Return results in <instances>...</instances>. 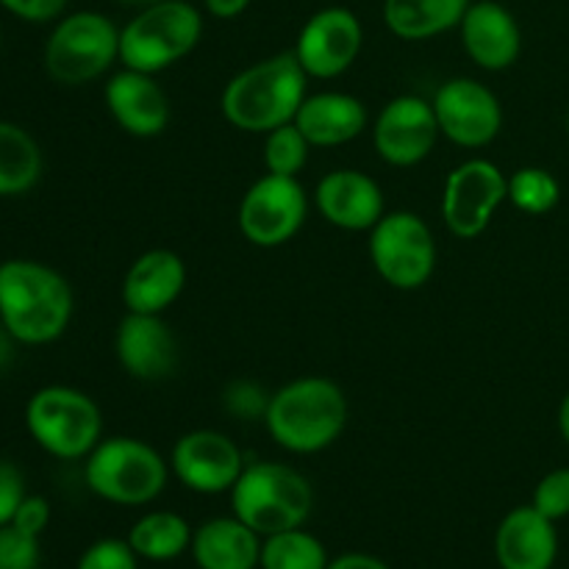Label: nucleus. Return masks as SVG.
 Instances as JSON below:
<instances>
[{
  "label": "nucleus",
  "instance_id": "26",
  "mask_svg": "<svg viewBox=\"0 0 569 569\" xmlns=\"http://www.w3.org/2000/svg\"><path fill=\"white\" fill-rule=\"evenodd\" d=\"M192 528L176 511H150L128 531V545L144 561H172L192 548Z\"/></svg>",
  "mask_w": 569,
  "mask_h": 569
},
{
  "label": "nucleus",
  "instance_id": "16",
  "mask_svg": "<svg viewBox=\"0 0 569 569\" xmlns=\"http://www.w3.org/2000/svg\"><path fill=\"white\" fill-rule=\"evenodd\" d=\"M117 361L137 381H164L178 367V339L161 315L122 317L114 337Z\"/></svg>",
  "mask_w": 569,
  "mask_h": 569
},
{
  "label": "nucleus",
  "instance_id": "6",
  "mask_svg": "<svg viewBox=\"0 0 569 569\" xmlns=\"http://www.w3.org/2000/svg\"><path fill=\"white\" fill-rule=\"evenodd\" d=\"M203 37V17L189 0H161L139 9L126 28H120V61L126 70L156 72L187 59Z\"/></svg>",
  "mask_w": 569,
  "mask_h": 569
},
{
  "label": "nucleus",
  "instance_id": "5",
  "mask_svg": "<svg viewBox=\"0 0 569 569\" xmlns=\"http://www.w3.org/2000/svg\"><path fill=\"white\" fill-rule=\"evenodd\" d=\"M170 465L137 437L100 439L87 456L83 481L94 498L114 506H148L164 492Z\"/></svg>",
  "mask_w": 569,
  "mask_h": 569
},
{
  "label": "nucleus",
  "instance_id": "36",
  "mask_svg": "<svg viewBox=\"0 0 569 569\" xmlns=\"http://www.w3.org/2000/svg\"><path fill=\"white\" fill-rule=\"evenodd\" d=\"M0 6L26 22H50L64 14L67 0H0Z\"/></svg>",
  "mask_w": 569,
  "mask_h": 569
},
{
  "label": "nucleus",
  "instance_id": "2",
  "mask_svg": "<svg viewBox=\"0 0 569 569\" xmlns=\"http://www.w3.org/2000/svg\"><path fill=\"white\" fill-rule=\"evenodd\" d=\"M350 406L331 378H295L270 395L264 426L278 448L298 456L320 453L342 437Z\"/></svg>",
  "mask_w": 569,
  "mask_h": 569
},
{
  "label": "nucleus",
  "instance_id": "22",
  "mask_svg": "<svg viewBox=\"0 0 569 569\" xmlns=\"http://www.w3.org/2000/svg\"><path fill=\"white\" fill-rule=\"evenodd\" d=\"M292 122L303 131L311 148H339L365 133L370 114H367V106L353 94L315 92L306 94Z\"/></svg>",
  "mask_w": 569,
  "mask_h": 569
},
{
  "label": "nucleus",
  "instance_id": "41",
  "mask_svg": "<svg viewBox=\"0 0 569 569\" xmlns=\"http://www.w3.org/2000/svg\"><path fill=\"white\" fill-rule=\"evenodd\" d=\"M567 126H569V117H567Z\"/></svg>",
  "mask_w": 569,
  "mask_h": 569
},
{
  "label": "nucleus",
  "instance_id": "7",
  "mask_svg": "<svg viewBox=\"0 0 569 569\" xmlns=\"http://www.w3.org/2000/svg\"><path fill=\"white\" fill-rule=\"evenodd\" d=\"M26 428L33 442L53 459H87L103 439V415L76 387H42L26 406Z\"/></svg>",
  "mask_w": 569,
  "mask_h": 569
},
{
  "label": "nucleus",
  "instance_id": "38",
  "mask_svg": "<svg viewBox=\"0 0 569 569\" xmlns=\"http://www.w3.org/2000/svg\"><path fill=\"white\" fill-rule=\"evenodd\" d=\"M328 569H389V567L370 553H345V556H337V559H331Z\"/></svg>",
  "mask_w": 569,
  "mask_h": 569
},
{
  "label": "nucleus",
  "instance_id": "39",
  "mask_svg": "<svg viewBox=\"0 0 569 569\" xmlns=\"http://www.w3.org/2000/svg\"><path fill=\"white\" fill-rule=\"evenodd\" d=\"M559 431L561 437H565V442L569 445V392L565 395V400H561L559 406Z\"/></svg>",
  "mask_w": 569,
  "mask_h": 569
},
{
  "label": "nucleus",
  "instance_id": "14",
  "mask_svg": "<svg viewBox=\"0 0 569 569\" xmlns=\"http://www.w3.org/2000/svg\"><path fill=\"white\" fill-rule=\"evenodd\" d=\"M244 456L228 433L198 428L172 445L170 470L178 481L198 495L231 492L244 470Z\"/></svg>",
  "mask_w": 569,
  "mask_h": 569
},
{
  "label": "nucleus",
  "instance_id": "11",
  "mask_svg": "<svg viewBox=\"0 0 569 569\" xmlns=\"http://www.w3.org/2000/svg\"><path fill=\"white\" fill-rule=\"evenodd\" d=\"M309 217V194L298 178L261 176L239 203V231L256 248H281Z\"/></svg>",
  "mask_w": 569,
  "mask_h": 569
},
{
  "label": "nucleus",
  "instance_id": "13",
  "mask_svg": "<svg viewBox=\"0 0 569 569\" xmlns=\"http://www.w3.org/2000/svg\"><path fill=\"white\" fill-rule=\"evenodd\" d=\"M439 131L459 148H487L503 128V106L487 83L450 78L433 94Z\"/></svg>",
  "mask_w": 569,
  "mask_h": 569
},
{
  "label": "nucleus",
  "instance_id": "18",
  "mask_svg": "<svg viewBox=\"0 0 569 569\" xmlns=\"http://www.w3.org/2000/svg\"><path fill=\"white\" fill-rule=\"evenodd\" d=\"M103 98L111 120L131 137L153 139L170 126V100L148 72H114L106 83Z\"/></svg>",
  "mask_w": 569,
  "mask_h": 569
},
{
  "label": "nucleus",
  "instance_id": "20",
  "mask_svg": "<svg viewBox=\"0 0 569 569\" xmlns=\"http://www.w3.org/2000/svg\"><path fill=\"white\" fill-rule=\"evenodd\" d=\"M559 556L556 522L531 503L517 506L495 531V559L500 569H553Z\"/></svg>",
  "mask_w": 569,
  "mask_h": 569
},
{
  "label": "nucleus",
  "instance_id": "12",
  "mask_svg": "<svg viewBox=\"0 0 569 569\" xmlns=\"http://www.w3.org/2000/svg\"><path fill=\"white\" fill-rule=\"evenodd\" d=\"M365 44L361 20L345 6H328L303 22L295 42V59L309 78H339L356 64Z\"/></svg>",
  "mask_w": 569,
  "mask_h": 569
},
{
  "label": "nucleus",
  "instance_id": "17",
  "mask_svg": "<svg viewBox=\"0 0 569 569\" xmlns=\"http://www.w3.org/2000/svg\"><path fill=\"white\" fill-rule=\"evenodd\" d=\"M315 206L326 222L342 231H372L381 220L383 192L372 176L361 170H333L320 178Z\"/></svg>",
  "mask_w": 569,
  "mask_h": 569
},
{
  "label": "nucleus",
  "instance_id": "28",
  "mask_svg": "<svg viewBox=\"0 0 569 569\" xmlns=\"http://www.w3.org/2000/svg\"><path fill=\"white\" fill-rule=\"evenodd\" d=\"M509 200L522 214L542 217L559 206L561 187L545 167H520L509 178Z\"/></svg>",
  "mask_w": 569,
  "mask_h": 569
},
{
  "label": "nucleus",
  "instance_id": "23",
  "mask_svg": "<svg viewBox=\"0 0 569 569\" xmlns=\"http://www.w3.org/2000/svg\"><path fill=\"white\" fill-rule=\"evenodd\" d=\"M264 539L239 517H214L192 533V559L198 569H259Z\"/></svg>",
  "mask_w": 569,
  "mask_h": 569
},
{
  "label": "nucleus",
  "instance_id": "33",
  "mask_svg": "<svg viewBox=\"0 0 569 569\" xmlns=\"http://www.w3.org/2000/svg\"><path fill=\"white\" fill-rule=\"evenodd\" d=\"M26 495V478H22L20 467L11 461H0V528L11 526Z\"/></svg>",
  "mask_w": 569,
  "mask_h": 569
},
{
  "label": "nucleus",
  "instance_id": "27",
  "mask_svg": "<svg viewBox=\"0 0 569 569\" xmlns=\"http://www.w3.org/2000/svg\"><path fill=\"white\" fill-rule=\"evenodd\" d=\"M328 550L303 528L272 533L261 542L259 569H328Z\"/></svg>",
  "mask_w": 569,
  "mask_h": 569
},
{
  "label": "nucleus",
  "instance_id": "30",
  "mask_svg": "<svg viewBox=\"0 0 569 569\" xmlns=\"http://www.w3.org/2000/svg\"><path fill=\"white\" fill-rule=\"evenodd\" d=\"M39 565H42L39 537H31L14 526L0 528V569H39Z\"/></svg>",
  "mask_w": 569,
  "mask_h": 569
},
{
  "label": "nucleus",
  "instance_id": "24",
  "mask_svg": "<svg viewBox=\"0 0 569 569\" xmlns=\"http://www.w3.org/2000/svg\"><path fill=\"white\" fill-rule=\"evenodd\" d=\"M472 0H383V22L406 42H426L459 28Z\"/></svg>",
  "mask_w": 569,
  "mask_h": 569
},
{
  "label": "nucleus",
  "instance_id": "40",
  "mask_svg": "<svg viewBox=\"0 0 569 569\" xmlns=\"http://www.w3.org/2000/svg\"><path fill=\"white\" fill-rule=\"evenodd\" d=\"M122 6H137V9H148V6L161 3V0H120Z\"/></svg>",
  "mask_w": 569,
  "mask_h": 569
},
{
  "label": "nucleus",
  "instance_id": "4",
  "mask_svg": "<svg viewBox=\"0 0 569 569\" xmlns=\"http://www.w3.org/2000/svg\"><path fill=\"white\" fill-rule=\"evenodd\" d=\"M315 509L311 483L295 467L278 461L248 465L231 489V515L261 539L303 528Z\"/></svg>",
  "mask_w": 569,
  "mask_h": 569
},
{
  "label": "nucleus",
  "instance_id": "29",
  "mask_svg": "<svg viewBox=\"0 0 569 569\" xmlns=\"http://www.w3.org/2000/svg\"><path fill=\"white\" fill-rule=\"evenodd\" d=\"M309 153L311 142L295 122L264 133V167L270 176L298 178L303 167L309 164Z\"/></svg>",
  "mask_w": 569,
  "mask_h": 569
},
{
  "label": "nucleus",
  "instance_id": "8",
  "mask_svg": "<svg viewBox=\"0 0 569 569\" xmlns=\"http://www.w3.org/2000/svg\"><path fill=\"white\" fill-rule=\"evenodd\" d=\"M114 61H120V28L100 11L61 17L44 42V70L64 87L94 81Z\"/></svg>",
  "mask_w": 569,
  "mask_h": 569
},
{
  "label": "nucleus",
  "instance_id": "34",
  "mask_svg": "<svg viewBox=\"0 0 569 569\" xmlns=\"http://www.w3.org/2000/svg\"><path fill=\"white\" fill-rule=\"evenodd\" d=\"M226 403L233 415L244 417V420H256V417L264 420V411H267V403H270V398H267L259 387H253V383L237 381L226 392Z\"/></svg>",
  "mask_w": 569,
  "mask_h": 569
},
{
  "label": "nucleus",
  "instance_id": "32",
  "mask_svg": "<svg viewBox=\"0 0 569 569\" xmlns=\"http://www.w3.org/2000/svg\"><path fill=\"white\" fill-rule=\"evenodd\" d=\"M76 569H139V556L128 539H98L83 550Z\"/></svg>",
  "mask_w": 569,
  "mask_h": 569
},
{
  "label": "nucleus",
  "instance_id": "35",
  "mask_svg": "<svg viewBox=\"0 0 569 569\" xmlns=\"http://www.w3.org/2000/svg\"><path fill=\"white\" fill-rule=\"evenodd\" d=\"M11 526L20 528V531L31 533V537H42L50 526V503L42 495H26V500L17 509Z\"/></svg>",
  "mask_w": 569,
  "mask_h": 569
},
{
  "label": "nucleus",
  "instance_id": "15",
  "mask_svg": "<svg viewBox=\"0 0 569 569\" xmlns=\"http://www.w3.org/2000/svg\"><path fill=\"white\" fill-rule=\"evenodd\" d=\"M439 120L433 103L417 94H398L376 117L372 142L378 156L392 167H415L437 148Z\"/></svg>",
  "mask_w": 569,
  "mask_h": 569
},
{
  "label": "nucleus",
  "instance_id": "9",
  "mask_svg": "<svg viewBox=\"0 0 569 569\" xmlns=\"http://www.w3.org/2000/svg\"><path fill=\"white\" fill-rule=\"evenodd\" d=\"M370 261L378 276L400 292H415L437 270V239L415 211H389L370 231Z\"/></svg>",
  "mask_w": 569,
  "mask_h": 569
},
{
  "label": "nucleus",
  "instance_id": "21",
  "mask_svg": "<svg viewBox=\"0 0 569 569\" xmlns=\"http://www.w3.org/2000/svg\"><path fill=\"white\" fill-rule=\"evenodd\" d=\"M187 287V264L176 250H144L122 278V303L137 315H164Z\"/></svg>",
  "mask_w": 569,
  "mask_h": 569
},
{
  "label": "nucleus",
  "instance_id": "25",
  "mask_svg": "<svg viewBox=\"0 0 569 569\" xmlns=\"http://www.w3.org/2000/svg\"><path fill=\"white\" fill-rule=\"evenodd\" d=\"M42 148L22 126L0 120V198L31 192L42 178Z\"/></svg>",
  "mask_w": 569,
  "mask_h": 569
},
{
  "label": "nucleus",
  "instance_id": "10",
  "mask_svg": "<svg viewBox=\"0 0 569 569\" xmlns=\"http://www.w3.org/2000/svg\"><path fill=\"white\" fill-rule=\"evenodd\" d=\"M509 200V178L495 161L467 159L450 170L442 189V220L459 239L481 237Z\"/></svg>",
  "mask_w": 569,
  "mask_h": 569
},
{
  "label": "nucleus",
  "instance_id": "31",
  "mask_svg": "<svg viewBox=\"0 0 569 569\" xmlns=\"http://www.w3.org/2000/svg\"><path fill=\"white\" fill-rule=\"evenodd\" d=\"M531 506L553 522L569 517V467H559V470L548 472L537 483Z\"/></svg>",
  "mask_w": 569,
  "mask_h": 569
},
{
  "label": "nucleus",
  "instance_id": "3",
  "mask_svg": "<svg viewBox=\"0 0 569 569\" xmlns=\"http://www.w3.org/2000/svg\"><path fill=\"white\" fill-rule=\"evenodd\" d=\"M309 76L295 53H278L244 67L222 89V117L244 133H270L295 120Z\"/></svg>",
  "mask_w": 569,
  "mask_h": 569
},
{
  "label": "nucleus",
  "instance_id": "37",
  "mask_svg": "<svg viewBox=\"0 0 569 569\" xmlns=\"http://www.w3.org/2000/svg\"><path fill=\"white\" fill-rule=\"evenodd\" d=\"M250 3H253V0H203L206 11H209L211 17H217V20H237L239 14L248 11Z\"/></svg>",
  "mask_w": 569,
  "mask_h": 569
},
{
  "label": "nucleus",
  "instance_id": "19",
  "mask_svg": "<svg viewBox=\"0 0 569 569\" xmlns=\"http://www.w3.org/2000/svg\"><path fill=\"white\" fill-rule=\"evenodd\" d=\"M461 48L472 64L487 72L509 70L522 50V31L515 14L498 0H478L470 3L459 26Z\"/></svg>",
  "mask_w": 569,
  "mask_h": 569
},
{
  "label": "nucleus",
  "instance_id": "1",
  "mask_svg": "<svg viewBox=\"0 0 569 569\" xmlns=\"http://www.w3.org/2000/svg\"><path fill=\"white\" fill-rule=\"evenodd\" d=\"M76 298L67 278L33 259L0 264V328L20 345H50L70 328Z\"/></svg>",
  "mask_w": 569,
  "mask_h": 569
}]
</instances>
